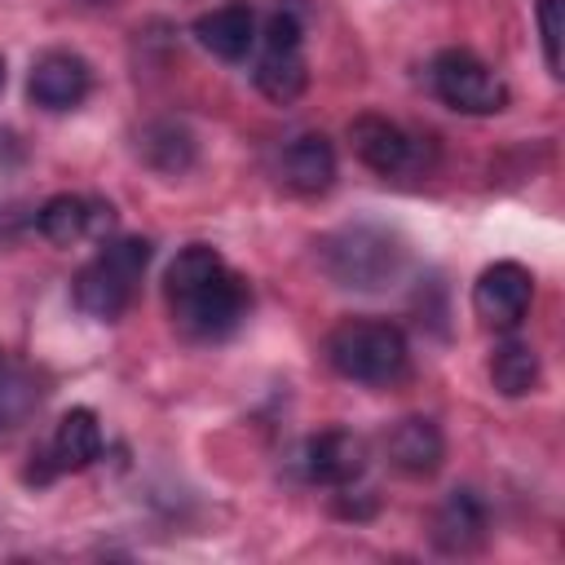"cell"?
<instances>
[{
	"label": "cell",
	"mask_w": 565,
	"mask_h": 565,
	"mask_svg": "<svg viewBox=\"0 0 565 565\" xmlns=\"http://www.w3.org/2000/svg\"><path fill=\"white\" fill-rule=\"evenodd\" d=\"M163 296H168L177 327L194 340L230 335L247 318V305H252L247 282L207 243H190L177 252V260L163 274Z\"/></svg>",
	"instance_id": "obj_1"
},
{
	"label": "cell",
	"mask_w": 565,
	"mask_h": 565,
	"mask_svg": "<svg viewBox=\"0 0 565 565\" xmlns=\"http://www.w3.org/2000/svg\"><path fill=\"white\" fill-rule=\"evenodd\" d=\"M150 256H154L150 238H137V234L102 243V252L75 274V305L88 318H102V322L119 318L128 309V300H132Z\"/></svg>",
	"instance_id": "obj_2"
},
{
	"label": "cell",
	"mask_w": 565,
	"mask_h": 565,
	"mask_svg": "<svg viewBox=\"0 0 565 565\" xmlns=\"http://www.w3.org/2000/svg\"><path fill=\"white\" fill-rule=\"evenodd\" d=\"M327 362L353 384H393L406 371V335L380 318H349L327 335Z\"/></svg>",
	"instance_id": "obj_3"
},
{
	"label": "cell",
	"mask_w": 565,
	"mask_h": 565,
	"mask_svg": "<svg viewBox=\"0 0 565 565\" xmlns=\"http://www.w3.org/2000/svg\"><path fill=\"white\" fill-rule=\"evenodd\" d=\"M318 252H322V269L340 287H362V291L384 287L402 265L397 238L384 230H371V225H349V230L322 238Z\"/></svg>",
	"instance_id": "obj_4"
},
{
	"label": "cell",
	"mask_w": 565,
	"mask_h": 565,
	"mask_svg": "<svg viewBox=\"0 0 565 565\" xmlns=\"http://www.w3.org/2000/svg\"><path fill=\"white\" fill-rule=\"evenodd\" d=\"M433 93L459 115H499L508 106V84L468 49H441L428 66Z\"/></svg>",
	"instance_id": "obj_5"
},
{
	"label": "cell",
	"mask_w": 565,
	"mask_h": 565,
	"mask_svg": "<svg viewBox=\"0 0 565 565\" xmlns=\"http://www.w3.org/2000/svg\"><path fill=\"white\" fill-rule=\"evenodd\" d=\"M530 300H534V274L516 260H494L490 269H481L472 287V309L494 331L521 327V318L530 313Z\"/></svg>",
	"instance_id": "obj_6"
},
{
	"label": "cell",
	"mask_w": 565,
	"mask_h": 565,
	"mask_svg": "<svg viewBox=\"0 0 565 565\" xmlns=\"http://www.w3.org/2000/svg\"><path fill=\"white\" fill-rule=\"evenodd\" d=\"M93 88V75H88V62L79 53H66V49H49L35 57L31 66V79H26V93L35 106L44 110H75Z\"/></svg>",
	"instance_id": "obj_7"
},
{
	"label": "cell",
	"mask_w": 565,
	"mask_h": 565,
	"mask_svg": "<svg viewBox=\"0 0 565 565\" xmlns=\"http://www.w3.org/2000/svg\"><path fill=\"white\" fill-rule=\"evenodd\" d=\"M300 468H305V477H309L313 486L340 490V486H353V481L362 477V468H366V446H362V437H353V433H344V428H327V433H318V437L305 441Z\"/></svg>",
	"instance_id": "obj_8"
},
{
	"label": "cell",
	"mask_w": 565,
	"mask_h": 565,
	"mask_svg": "<svg viewBox=\"0 0 565 565\" xmlns=\"http://www.w3.org/2000/svg\"><path fill=\"white\" fill-rule=\"evenodd\" d=\"M194 40L221 57V62H243L256 44V13L247 0H230V4H216L207 9L199 22H194Z\"/></svg>",
	"instance_id": "obj_9"
},
{
	"label": "cell",
	"mask_w": 565,
	"mask_h": 565,
	"mask_svg": "<svg viewBox=\"0 0 565 565\" xmlns=\"http://www.w3.org/2000/svg\"><path fill=\"white\" fill-rule=\"evenodd\" d=\"M384 450H388V459H393L397 472H406V477H433L441 468V459H446V437H441V428L433 419L411 415V419H397L393 424V433L384 437Z\"/></svg>",
	"instance_id": "obj_10"
},
{
	"label": "cell",
	"mask_w": 565,
	"mask_h": 565,
	"mask_svg": "<svg viewBox=\"0 0 565 565\" xmlns=\"http://www.w3.org/2000/svg\"><path fill=\"white\" fill-rule=\"evenodd\" d=\"M278 172H282V185L296 190V194H305V199L327 194L331 181H335V150H331V141L322 132H300L282 150Z\"/></svg>",
	"instance_id": "obj_11"
},
{
	"label": "cell",
	"mask_w": 565,
	"mask_h": 565,
	"mask_svg": "<svg viewBox=\"0 0 565 565\" xmlns=\"http://www.w3.org/2000/svg\"><path fill=\"white\" fill-rule=\"evenodd\" d=\"M102 455V424L88 406H71L49 441V472H79Z\"/></svg>",
	"instance_id": "obj_12"
},
{
	"label": "cell",
	"mask_w": 565,
	"mask_h": 565,
	"mask_svg": "<svg viewBox=\"0 0 565 565\" xmlns=\"http://www.w3.org/2000/svg\"><path fill=\"white\" fill-rule=\"evenodd\" d=\"M349 141H353V154L384 177H393L411 163V137L397 124H388L384 115H358L349 124Z\"/></svg>",
	"instance_id": "obj_13"
},
{
	"label": "cell",
	"mask_w": 565,
	"mask_h": 565,
	"mask_svg": "<svg viewBox=\"0 0 565 565\" xmlns=\"http://www.w3.org/2000/svg\"><path fill=\"white\" fill-rule=\"evenodd\" d=\"M486 525H490V516H486L481 494L477 490H450L446 503L437 508L433 539L446 552H468V547H477L486 539Z\"/></svg>",
	"instance_id": "obj_14"
},
{
	"label": "cell",
	"mask_w": 565,
	"mask_h": 565,
	"mask_svg": "<svg viewBox=\"0 0 565 565\" xmlns=\"http://www.w3.org/2000/svg\"><path fill=\"white\" fill-rule=\"evenodd\" d=\"M102 221L110 225V207L88 203V199H79V194H53V199L35 212L40 234H44L49 243H57V247L79 243V238H84V234H93Z\"/></svg>",
	"instance_id": "obj_15"
},
{
	"label": "cell",
	"mask_w": 565,
	"mask_h": 565,
	"mask_svg": "<svg viewBox=\"0 0 565 565\" xmlns=\"http://www.w3.org/2000/svg\"><path fill=\"white\" fill-rule=\"evenodd\" d=\"M252 79H256V88H260L269 102H282V106H287V102H296V97L305 93L309 71H305L300 49H269V44H265V53H260Z\"/></svg>",
	"instance_id": "obj_16"
},
{
	"label": "cell",
	"mask_w": 565,
	"mask_h": 565,
	"mask_svg": "<svg viewBox=\"0 0 565 565\" xmlns=\"http://www.w3.org/2000/svg\"><path fill=\"white\" fill-rule=\"evenodd\" d=\"M490 380L503 397H525L539 384V353L521 340H503L490 358Z\"/></svg>",
	"instance_id": "obj_17"
},
{
	"label": "cell",
	"mask_w": 565,
	"mask_h": 565,
	"mask_svg": "<svg viewBox=\"0 0 565 565\" xmlns=\"http://www.w3.org/2000/svg\"><path fill=\"white\" fill-rule=\"evenodd\" d=\"M141 150H146V159H150L159 172H181V168L194 159V141H190V132L177 128V124H154V128H146Z\"/></svg>",
	"instance_id": "obj_18"
},
{
	"label": "cell",
	"mask_w": 565,
	"mask_h": 565,
	"mask_svg": "<svg viewBox=\"0 0 565 565\" xmlns=\"http://www.w3.org/2000/svg\"><path fill=\"white\" fill-rule=\"evenodd\" d=\"M40 402V388L31 384L26 371H0V428H13L31 406Z\"/></svg>",
	"instance_id": "obj_19"
},
{
	"label": "cell",
	"mask_w": 565,
	"mask_h": 565,
	"mask_svg": "<svg viewBox=\"0 0 565 565\" xmlns=\"http://www.w3.org/2000/svg\"><path fill=\"white\" fill-rule=\"evenodd\" d=\"M539 31H543V62L561 75V0H539Z\"/></svg>",
	"instance_id": "obj_20"
},
{
	"label": "cell",
	"mask_w": 565,
	"mask_h": 565,
	"mask_svg": "<svg viewBox=\"0 0 565 565\" xmlns=\"http://www.w3.org/2000/svg\"><path fill=\"white\" fill-rule=\"evenodd\" d=\"M269 49H300V22H296V13H287V9H278V13H269V22H265V35H260Z\"/></svg>",
	"instance_id": "obj_21"
},
{
	"label": "cell",
	"mask_w": 565,
	"mask_h": 565,
	"mask_svg": "<svg viewBox=\"0 0 565 565\" xmlns=\"http://www.w3.org/2000/svg\"><path fill=\"white\" fill-rule=\"evenodd\" d=\"M0 88H4V57H0Z\"/></svg>",
	"instance_id": "obj_22"
},
{
	"label": "cell",
	"mask_w": 565,
	"mask_h": 565,
	"mask_svg": "<svg viewBox=\"0 0 565 565\" xmlns=\"http://www.w3.org/2000/svg\"><path fill=\"white\" fill-rule=\"evenodd\" d=\"M0 371H4V358H0Z\"/></svg>",
	"instance_id": "obj_23"
}]
</instances>
